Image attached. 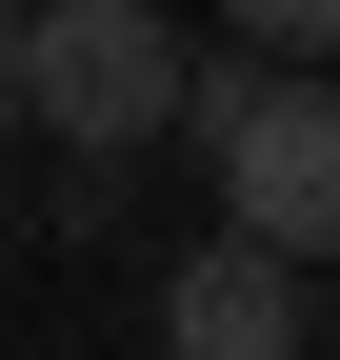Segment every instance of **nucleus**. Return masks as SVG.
<instances>
[{"label": "nucleus", "mask_w": 340, "mask_h": 360, "mask_svg": "<svg viewBox=\"0 0 340 360\" xmlns=\"http://www.w3.org/2000/svg\"><path fill=\"white\" fill-rule=\"evenodd\" d=\"M160 141L221 160V220L240 240L340 260V80H280L261 40H240V60H181V120H160Z\"/></svg>", "instance_id": "nucleus-1"}, {"label": "nucleus", "mask_w": 340, "mask_h": 360, "mask_svg": "<svg viewBox=\"0 0 340 360\" xmlns=\"http://www.w3.org/2000/svg\"><path fill=\"white\" fill-rule=\"evenodd\" d=\"M0 20H20V80L0 101H40L80 160H140L181 120V20L160 0H0Z\"/></svg>", "instance_id": "nucleus-2"}, {"label": "nucleus", "mask_w": 340, "mask_h": 360, "mask_svg": "<svg viewBox=\"0 0 340 360\" xmlns=\"http://www.w3.org/2000/svg\"><path fill=\"white\" fill-rule=\"evenodd\" d=\"M320 321H301V260L280 240H181V281H160V360H301Z\"/></svg>", "instance_id": "nucleus-3"}, {"label": "nucleus", "mask_w": 340, "mask_h": 360, "mask_svg": "<svg viewBox=\"0 0 340 360\" xmlns=\"http://www.w3.org/2000/svg\"><path fill=\"white\" fill-rule=\"evenodd\" d=\"M240 40L261 60H340V0H240Z\"/></svg>", "instance_id": "nucleus-4"}]
</instances>
